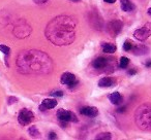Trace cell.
Instances as JSON below:
<instances>
[{
    "instance_id": "1",
    "label": "cell",
    "mask_w": 151,
    "mask_h": 140,
    "mask_svg": "<svg viewBox=\"0 0 151 140\" xmlns=\"http://www.w3.org/2000/svg\"><path fill=\"white\" fill-rule=\"evenodd\" d=\"M18 70L26 75H47L54 69V62L48 54L38 50H26L17 57Z\"/></svg>"
},
{
    "instance_id": "2",
    "label": "cell",
    "mask_w": 151,
    "mask_h": 140,
    "mask_svg": "<svg viewBox=\"0 0 151 140\" xmlns=\"http://www.w3.org/2000/svg\"><path fill=\"white\" fill-rule=\"evenodd\" d=\"M75 20L68 16H57L52 19L45 29L47 39L56 46H66L76 39Z\"/></svg>"
},
{
    "instance_id": "3",
    "label": "cell",
    "mask_w": 151,
    "mask_h": 140,
    "mask_svg": "<svg viewBox=\"0 0 151 140\" xmlns=\"http://www.w3.org/2000/svg\"><path fill=\"white\" fill-rule=\"evenodd\" d=\"M134 123L142 131L151 132V103L140 105L134 111Z\"/></svg>"
},
{
    "instance_id": "4",
    "label": "cell",
    "mask_w": 151,
    "mask_h": 140,
    "mask_svg": "<svg viewBox=\"0 0 151 140\" xmlns=\"http://www.w3.org/2000/svg\"><path fill=\"white\" fill-rule=\"evenodd\" d=\"M92 66L97 70H104V72H113L115 70V59L107 58V57H97L92 62Z\"/></svg>"
},
{
    "instance_id": "5",
    "label": "cell",
    "mask_w": 151,
    "mask_h": 140,
    "mask_svg": "<svg viewBox=\"0 0 151 140\" xmlns=\"http://www.w3.org/2000/svg\"><path fill=\"white\" fill-rule=\"evenodd\" d=\"M32 29L30 27V25L25 21V20H20L16 23L15 27L13 29V34L16 36L17 38L20 39H23L26 38L30 35Z\"/></svg>"
},
{
    "instance_id": "6",
    "label": "cell",
    "mask_w": 151,
    "mask_h": 140,
    "mask_svg": "<svg viewBox=\"0 0 151 140\" xmlns=\"http://www.w3.org/2000/svg\"><path fill=\"white\" fill-rule=\"evenodd\" d=\"M134 36L139 41H145L146 39H148L151 36V22L146 23L144 26L137 29L134 32Z\"/></svg>"
},
{
    "instance_id": "7",
    "label": "cell",
    "mask_w": 151,
    "mask_h": 140,
    "mask_svg": "<svg viewBox=\"0 0 151 140\" xmlns=\"http://www.w3.org/2000/svg\"><path fill=\"white\" fill-rule=\"evenodd\" d=\"M56 117L61 123H69V122H78V119L77 117L75 115V113L71 112V111H68V110H65V109H59L56 113Z\"/></svg>"
},
{
    "instance_id": "8",
    "label": "cell",
    "mask_w": 151,
    "mask_h": 140,
    "mask_svg": "<svg viewBox=\"0 0 151 140\" xmlns=\"http://www.w3.org/2000/svg\"><path fill=\"white\" fill-rule=\"evenodd\" d=\"M122 28H123V23L120 20H113L108 23L107 31L112 37H116L121 32Z\"/></svg>"
},
{
    "instance_id": "9",
    "label": "cell",
    "mask_w": 151,
    "mask_h": 140,
    "mask_svg": "<svg viewBox=\"0 0 151 140\" xmlns=\"http://www.w3.org/2000/svg\"><path fill=\"white\" fill-rule=\"evenodd\" d=\"M33 119H34V113L27 108H23L20 111L19 115H18V121H19L20 125L22 126L29 125Z\"/></svg>"
},
{
    "instance_id": "10",
    "label": "cell",
    "mask_w": 151,
    "mask_h": 140,
    "mask_svg": "<svg viewBox=\"0 0 151 140\" xmlns=\"http://www.w3.org/2000/svg\"><path fill=\"white\" fill-rule=\"evenodd\" d=\"M60 82H61V85H63V86H66V87H68V88L73 89L78 85L79 82L73 73H70V72H64V73L61 75Z\"/></svg>"
},
{
    "instance_id": "11",
    "label": "cell",
    "mask_w": 151,
    "mask_h": 140,
    "mask_svg": "<svg viewBox=\"0 0 151 140\" xmlns=\"http://www.w3.org/2000/svg\"><path fill=\"white\" fill-rule=\"evenodd\" d=\"M89 22H90L93 29L101 30V28H103V25H104L103 18H101L96 11H91V13L89 14Z\"/></svg>"
},
{
    "instance_id": "12",
    "label": "cell",
    "mask_w": 151,
    "mask_h": 140,
    "mask_svg": "<svg viewBox=\"0 0 151 140\" xmlns=\"http://www.w3.org/2000/svg\"><path fill=\"white\" fill-rule=\"evenodd\" d=\"M80 113L85 117H95L99 114V110L94 106H83L80 108Z\"/></svg>"
},
{
    "instance_id": "13",
    "label": "cell",
    "mask_w": 151,
    "mask_h": 140,
    "mask_svg": "<svg viewBox=\"0 0 151 140\" xmlns=\"http://www.w3.org/2000/svg\"><path fill=\"white\" fill-rule=\"evenodd\" d=\"M58 102H57L56 99H53V98H47L45 100H42V104L40 106V109L42 111H45V110H48V109H52L54 107L57 106Z\"/></svg>"
},
{
    "instance_id": "14",
    "label": "cell",
    "mask_w": 151,
    "mask_h": 140,
    "mask_svg": "<svg viewBox=\"0 0 151 140\" xmlns=\"http://www.w3.org/2000/svg\"><path fill=\"white\" fill-rule=\"evenodd\" d=\"M116 85V80L114 77H103L99 80V88H112Z\"/></svg>"
},
{
    "instance_id": "15",
    "label": "cell",
    "mask_w": 151,
    "mask_h": 140,
    "mask_svg": "<svg viewBox=\"0 0 151 140\" xmlns=\"http://www.w3.org/2000/svg\"><path fill=\"white\" fill-rule=\"evenodd\" d=\"M108 98L111 101L112 104H114V105H121L122 102H123V97H122V95L120 94L119 92L112 93V94H110L109 96H108Z\"/></svg>"
},
{
    "instance_id": "16",
    "label": "cell",
    "mask_w": 151,
    "mask_h": 140,
    "mask_svg": "<svg viewBox=\"0 0 151 140\" xmlns=\"http://www.w3.org/2000/svg\"><path fill=\"white\" fill-rule=\"evenodd\" d=\"M120 5H121V9L126 13H130V11H134L136 6L130 0H120Z\"/></svg>"
},
{
    "instance_id": "17",
    "label": "cell",
    "mask_w": 151,
    "mask_h": 140,
    "mask_svg": "<svg viewBox=\"0 0 151 140\" xmlns=\"http://www.w3.org/2000/svg\"><path fill=\"white\" fill-rule=\"evenodd\" d=\"M132 54L134 55H137V56H141V55H145L149 52V48L145 45H134L132 50Z\"/></svg>"
},
{
    "instance_id": "18",
    "label": "cell",
    "mask_w": 151,
    "mask_h": 140,
    "mask_svg": "<svg viewBox=\"0 0 151 140\" xmlns=\"http://www.w3.org/2000/svg\"><path fill=\"white\" fill-rule=\"evenodd\" d=\"M117 48H116L115 44L113 43H104L103 44V52L106 54H113L116 52Z\"/></svg>"
},
{
    "instance_id": "19",
    "label": "cell",
    "mask_w": 151,
    "mask_h": 140,
    "mask_svg": "<svg viewBox=\"0 0 151 140\" xmlns=\"http://www.w3.org/2000/svg\"><path fill=\"white\" fill-rule=\"evenodd\" d=\"M28 133H29V135L33 138L40 137V131H38L37 128H36V126H31V127L28 129Z\"/></svg>"
},
{
    "instance_id": "20",
    "label": "cell",
    "mask_w": 151,
    "mask_h": 140,
    "mask_svg": "<svg viewBox=\"0 0 151 140\" xmlns=\"http://www.w3.org/2000/svg\"><path fill=\"white\" fill-rule=\"evenodd\" d=\"M128 64H129V59H128L127 57H121L119 60L118 66H119V68H121V69H125V68H127Z\"/></svg>"
},
{
    "instance_id": "21",
    "label": "cell",
    "mask_w": 151,
    "mask_h": 140,
    "mask_svg": "<svg viewBox=\"0 0 151 140\" xmlns=\"http://www.w3.org/2000/svg\"><path fill=\"white\" fill-rule=\"evenodd\" d=\"M97 140H110L112 139V134L111 133H101L95 137Z\"/></svg>"
},
{
    "instance_id": "22",
    "label": "cell",
    "mask_w": 151,
    "mask_h": 140,
    "mask_svg": "<svg viewBox=\"0 0 151 140\" xmlns=\"http://www.w3.org/2000/svg\"><path fill=\"white\" fill-rule=\"evenodd\" d=\"M134 45V44L132 43L130 40H126V41L124 42V44H123V50H125V52H129V50H132Z\"/></svg>"
},
{
    "instance_id": "23",
    "label": "cell",
    "mask_w": 151,
    "mask_h": 140,
    "mask_svg": "<svg viewBox=\"0 0 151 140\" xmlns=\"http://www.w3.org/2000/svg\"><path fill=\"white\" fill-rule=\"evenodd\" d=\"M0 52L3 53L5 56H9V53H11V48L7 45H4V44H0Z\"/></svg>"
},
{
    "instance_id": "24",
    "label": "cell",
    "mask_w": 151,
    "mask_h": 140,
    "mask_svg": "<svg viewBox=\"0 0 151 140\" xmlns=\"http://www.w3.org/2000/svg\"><path fill=\"white\" fill-rule=\"evenodd\" d=\"M17 102H18V98H16V97H9L7 98V104L9 105L15 104Z\"/></svg>"
},
{
    "instance_id": "25",
    "label": "cell",
    "mask_w": 151,
    "mask_h": 140,
    "mask_svg": "<svg viewBox=\"0 0 151 140\" xmlns=\"http://www.w3.org/2000/svg\"><path fill=\"white\" fill-rule=\"evenodd\" d=\"M51 96L53 97H62L63 96V92L62 91H54V92L51 93Z\"/></svg>"
},
{
    "instance_id": "26",
    "label": "cell",
    "mask_w": 151,
    "mask_h": 140,
    "mask_svg": "<svg viewBox=\"0 0 151 140\" xmlns=\"http://www.w3.org/2000/svg\"><path fill=\"white\" fill-rule=\"evenodd\" d=\"M34 3H36V4H45V3H47L49 1V0H33Z\"/></svg>"
},
{
    "instance_id": "27",
    "label": "cell",
    "mask_w": 151,
    "mask_h": 140,
    "mask_svg": "<svg viewBox=\"0 0 151 140\" xmlns=\"http://www.w3.org/2000/svg\"><path fill=\"white\" fill-rule=\"evenodd\" d=\"M49 139H57V135L55 132H50L49 134Z\"/></svg>"
},
{
    "instance_id": "28",
    "label": "cell",
    "mask_w": 151,
    "mask_h": 140,
    "mask_svg": "<svg viewBox=\"0 0 151 140\" xmlns=\"http://www.w3.org/2000/svg\"><path fill=\"white\" fill-rule=\"evenodd\" d=\"M145 66H146L147 68H151V60H147L146 62H145Z\"/></svg>"
},
{
    "instance_id": "29",
    "label": "cell",
    "mask_w": 151,
    "mask_h": 140,
    "mask_svg": "<svg viewBox=\"0 0 151 140\" xmlns=\"http://www.w3.org/2000/svg\"><path fill=\"white\" fill-rule=\"evenodd\" d=\"M104 1L107 2V3H109V4H113V3L116 2V0H104Z\"/></svg>"
},
{
    "instance_id": "30",
    "label": "cell",
    "mask_w": 151,
    "mask_h": 140,
    "mask_svg": "<svg viewBox=\"0 0 151 140\" xmlns=\"http://www.w3.org/2000/svg\"><path fill=\"white\" fill-rule=\"evenodd\" d=\"M136 73H137L136 69H132V70H129V71H128V74H130V75H132V74H136Z\"/></svg>"
},
{
    "instance_id": "31",
    "label": "cell",
    "mask_w": 151,
    "mask_h": 140,
    "mask_svg": "<svg viewBox=\"0 0 151 140\" xmlns=\"http://www.w3.org/2000/svg\"><path fill=\"white\" fill-rule=\"evenodd\" d=\"M124 109H125V107H120V108L117 109V112H124Z\"/></svg>"
},
{
    "instance_id": "32",
    "label": "cell",
    "mask_w": 151,
    "mask_h": 140,
    "mask_svg": "<svg viewBox=\"0 0 151 140\" xmlns=\"http://www.w3.org/2000/svg\"><path fill=\"white\" fill-rule=\"evenodd\" d=\"M147 13H148V16H149V17H151V7H149V9H148V11H147Z\"/></svg>"
},
{
    "instance_id": "33",
    "label": "cell",
    "mask_w": 151,
    "mask_h": 140,
    "mask_svg": "<svg viewBox=\"0 0 151 140\" xmlns=\"http://www.w3.org/2000/svg\"><path fill=\"white\" fill-rule=\"evenodd\" d=\"M71 1H73V2H79V1H81V0H71Z\"/></svg>"
}]
</instances>
